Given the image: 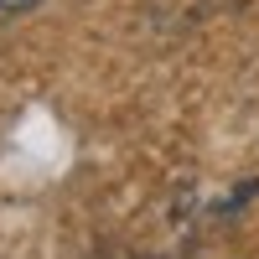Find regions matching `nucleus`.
Masks as SVG:
<instances>
[{"label": "nucleus", "mask_w": 259, "mask_h": 259, "mask_svg": "<svg viewBox=\"0 0 259 259\" xmlns=\"http://www.w3.org/2000/svg\"><path fill=\"white\" fill-rule=\"evenodd\" d=\"M36 6H41V0H0V16H26Z\"/></svg>", "instance_id": "obj_1"}]
</instances>
